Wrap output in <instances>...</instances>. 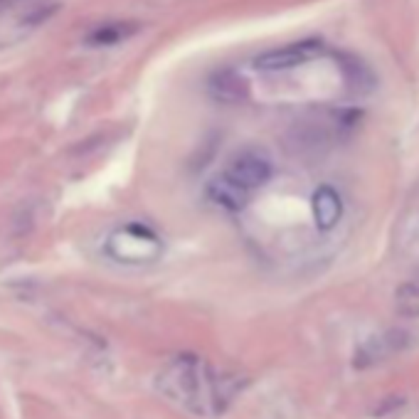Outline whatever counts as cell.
I'll return each mask as SVG.
<instances>
[{
	"label": "cell",
	"mask_w": 419,
	"mask_h": 419,
	"mask_svg": "<svg viewBox=\"0 0 419 419\" xmlns=\"http://www.w3.org/2000/svg\"><path fill=\"white\" fill-rule=\"evenodd\" d=\"M106 257L128 267H141V264L156 262L163 254V240L141 222H128L121 225L106 237L104 242Z\"/></svg>",
	"instance_id": "1"
},
{
	"label": "cell",
	"mask_w": 419,
	"mask_h": 419,
	"mask_svg": "<svg viewBox=\"0 0 419 419\" xmlns=\"http://www.w3.org/2000/svg\"><path fill=\"white\" fill-rule=\"evenodd\" d=\"M158 388L175 402L200 412V367L193 355H178L158 375Z\"/></svg>",
	"instance_id": "2"
},
{
	"label": "cell",
	"mask_w": 419,
	"mask_h": 419,
	"mask_svg": "<svg viewBox=\"0 0 419 419\" xmlns=\"http://www.w3.org/2000/svg\"><path fill=\"white\" fill-rule=\"evenodd\" d=\"M225 173L251 193V190L262 188V185H267L272 180V163H269L267 156H262L257 151H242L237 156H232Z\"/></svg>",
	"instance_id": "3"
},
{
	"label": "cell",
	"mask_w": 419,
	"mask_h": 419,
	"mask_svg": "<svg viewBox=\"0 0 419 419\" xmlns=\"http://www.w3.org/2000/svg\"><path fill=\"white\" fill-rule=\"evenodd\" d=\"M321 52V42L318 40H304L296 42V45H288V47L269 50V52L259 54L254 59V67L262 69V72H284V69H293L299 64L314 59Z\"/></svg>",
	"instance_id": "4"
},
{
	"label": "cell",
	"mask_w": 419,
	"mask_h": 419,
	"mask_svg": "<svg viewBox=\"0 0 419 419\" xmlns=\"http://www.w3.org/2000/svg\"><path fill=\"white\" fill-rule=\"evenodd\" d=\"M205 195H207L210 203H215L217 207L227 210V212H240L249 203V190L235 183L227 173L212 175L205 185Z\"/></svg>",
	"instance_id": "5"
},
{
	"label": "cell",
	"mask_w": 419,
	"mask_h": 419,
	"mask_svg": "<svg viewBox=\"0 0 419 419\" xmlns=\"http://www.w3.org/2000/svg\"><path fill=\"white\" fill-rule=\"evenodd\" d=\"M207 91L212 99L222 101V104H240L249 96V84L235 69H217L210 74Z\"/></svg>",
	"instance_id": "6"
},
{
	"label": "cell",
	"mask_w": 419,
	"mask_h": 419,
	"mask_svg": "<svg viewBox=\"0 0 419 419\" xmlns=\"http://www.w3.org/2000/svg\"><path fill=\"white\" fill-rule=\"evenodd\" d=\"M311 210H314V222L318 230H333L343 215V200L338 190H333L330 185H321L311 198Z\"/></svg>",
	"instance_id": "7"
},
{
	"label": "cell",
	"mask_w": 419,
	"mask_h": 419,
	"mask_svg": "<svg viewBox=\"0 0 419 419\" xmlns=\"http://www.w3.org/2000/svg\"><path fill=\"white\" fill-rule=\"evenodd\" d=\"M338 62L343 67V74H346V82L351 84L353 89L358 91H370L375 87V74L365 67V62L353 54H338Z\"/></svg>",
	"instance_id": "8"
},
{
	"label": "cell",
	"mask_w": 419,
	"mask_h": 419,
	"mask_svg": "<svg viewBox=\"0 0 419 419\" xmlns=\"http://www.w3.org/2000/svg\"><path fill=\"white\" fill-rule=\"evenodd\" d=\"M136 22H109V25H101L87 37L89 45H116V42L131 37L136 30Z\"/></svg>",
	"instance_id": "9"
},
{
	"label": "cell",
	"mask_w": 419,
	"mask_h": 419,
	"mask_svg": "<svg viewBox=\"0 0 419 419\" xmlns=\"http://www.w3.org/2000/svg\"><path fill=\"white\" fill-rule=\"evenodd\" d=\"M397 309L404 316H417L419 314V284H402L397 288Z\"/></svg>",
	"instance_id": "10"
},
{
	"label": "cell",
	"mask_w": 419,
	"mask_h": 419,
	"mask_svg": "<svg viewBox=\"0 0 419 419\" xmlns=\"http://www.w3.org/2000/svg\"><path fill=\"white\" fill-rule=\"evenodd\" d=\"M402 404H404V397H399V395H390V397H385L383 407L375 409V417H385V414L395 412V409L402 407Z\"/></svg>",
	"instance_id": "11"
},
{
	"label": "cell",
	"mask_w": 419,
	"mask_h": 419,
	"mask_svg": "<svg viewBox=\"0 0 419 419\" xmlns=\"http://www.w3.org/2000/svg\"><path fill=\"white\" fill-rule=\"evenodd\" d=\"M8 3H15V0H0V6H8Z\"/></svg>",
	"instance_id": "12"
}]
</instances>
